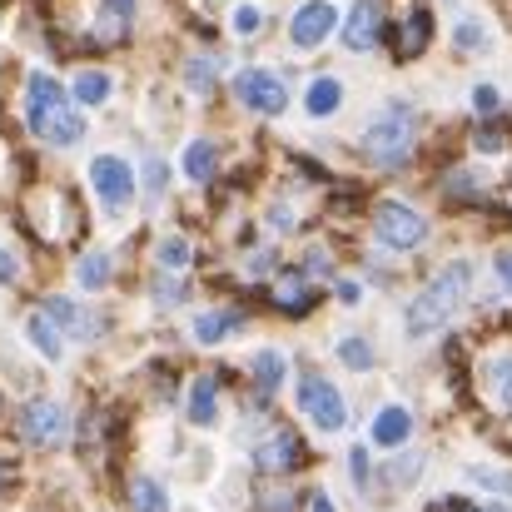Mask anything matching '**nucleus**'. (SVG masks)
Here are the masks:
<instances>
[{"label": "nucleus", "instance_id": "obj_1", "mask_svg": "<svg viewBox=\"0 0 512 512\" xmlns=\"http://www.w3.org/2000/svg\"><path fill=\"white\" fill-rule=\"evenodd\" d=\"M468 289H473V264H448L418 299H413V309H408V334L413 339H423V334H433V329H443L453 314H458V304L468 299Z\"/></svg>", "mask_w": 512, "mask_h": 512}, {"label": "nucleus", "instance_id": "obj_2", "mask_svg": "<svg viewBox=\"0 0 512 512\" xmlns=\"http://www.w3.org/2000/svg\"><path fill=\"white\" fill-rule=\"evenodd\" d=\"M363 155L383 170H398L413 155V110L408 105H388L368 130H363Z\"/></svg>", "mask_w": 512, "mask_h": 512}, {"label": "nucleus", "instance_id": "obj_3", "mask_svg": "<svg viewBox=\"0 0 512 512\" xmlns=\"http://www.w3.org/2000/svg\"><path fill=\"white\" fill-rule=\"evenodd\" d=\"M373 229H378V239H383L388 249H418V244L428 239V219H423L418 209L398 204V199H383V204L373 209Z\"/></svg>", "mask_w": 512, "mask_h": 512}, {"label": "nucleus", "instance_id": "obj_4", "mask_svg": "<svg viewBox=\"0 0 512 512\" xmlns=\"http://www.w3.org/2000/svg\"><path fill=\"white\" fill-rule=\"evenodd\" d=\"M234 95H239V105L254 110V115H284V105H289L284 80H279L274 70H259V65L234 75Z\"/></svg>", "mask_w": 512, "mask_h": 512}, {"label": "nucleus", "instance_id": "obj_5", "mask_svg": "<svg viewBox=\"0 0 512 512\" xmlns=\"http://www.w3.org/2000/svg\"><path fill=\"white\" fill-rule=\"evenodd\" d=\"M299 408L324 428V433H339L343 423H348V408H343V393L329 383V378H319V373H304V383H299Z\"/></svg>", "mask_w": 512, "mask_h": 512}, {"label": "nucleus", "instance_id": "obj_6", "mask_svg": "<svg viewBox=\"0 0 512 512\" xmlns=\"http://www.w3.org/2000/svg\"><path fill=\"white\" fill-rule=\"evenodd\" d=\"M90 184H95V194L105 199L110 214L130 209V199H135V174H130V165H125L120 155H100V160H90Z\"/></svg>", "mask_w": 512, "mask_h": 512}, {"label": "nucleus", "instance_id": "obj_7", "mask_svg": "<svg viewBox=\"0 0 512 512\" xmlns=\"http://www.w3.org/2000/svg\"><path fill=\"white\" fill-rule=\"evenodd\" d=\"M334 25H339L334 0H304V5L294 10V20H289V40H294L299 50H319V45L334 35Z\"/></svg>", "mask_w": 512, "mask_h": 512}, {"label": "nucleus", "instance_id": "obj_8", "mask_svg": "<svg viewBox=\"0 0 512 512\" xmlns=\"http://www.w3.org/2000/svg\"><path fill=\"white\" fill-rule=\"evenodd\" d=\"M254 463H259L264 473H294V468H304V438H299L294 428H274V433L254 448Z\"/></svg>", "mask_w": 512, "mask_h": 512}, {"label": "nucleus", "instance_id": "obj_9", "mask_svg": "<svg viewBox=\"0 0 512 512\" xmlns=\"http://www.w3.org/2000/svg\"><path fill=\"white\" fill-rule=\"evenodd\" d=\"M383 0H358L353 10H348V20H343V50H373L378 40H383Z\"/></svg>", "mask_w": 512, "mask_h": 512}, {"label": "nucleus", "instance_id": "obj_10", "mask_svg": "<svg viewBox=\"0 0 512 512\" xmlns=\"http://www.w3.org/2000/svg\"><path fill=\"white\" fill-rule=\"evenodd\" d=\"M20 433H25V443H40V448L60 443V438H65V408L50 403V398L25 403V413H20Z\"/></svg>", "mask_w": 512, "mask_h": 512}, {"label": "nucleus", "instance_id": "obj_11", "mask_svg": "<svg viewBox=\"0 0 512 512\" xmlns=\"http://www.w3.org/2000/svg\"><path fill=\"white\" fill-rule=\"evenodd\" d=\"M428 40H433V15H428L418 0H408V5H403V15H398V30H393V50H398V60L423 55V50H428Z\"/></svg>", "mask_w": 512, "mask_h": 512}, {"label": "nucleus", "instance_id": "obj_12", "mask_svg": "<svg viewBox=\"0 0 512 512\" xmlns=\"http://www.w3.org/2000/svg\"><path fill=\"white\" fill-rule=\"evenodd\" d=\"M135 25V0H100V15L90 25V45L95 50H110V45H125Z\"/></svg>", "mask_w": 512, "mask_h": 512}, {"label": "nucleus", "instance_id": "obj_13", "mask_svg": "<svg viewBox=\"0 0 512 512\" xmlns=\"http://www.w3.org/2000/svg\"><path fill=\"white\" fill-rule=\"evenodd\" d=\"M269 299H274V309H284V314H309V309H314V284H309V274L284 269V274L269 284Z\"/></svg>", "mask_w": 512, "mask_h": 512}, {"label": "nucleus", "instance_id": "obj_14", "mask_svg": "<svg viewBox=\"0 0 512 512\" xmlns=\"http://www.w3.org/2000/svg\"><path fill=\"white\" fill-rule=\"evenodd\" d=\"M65 105V90L45 75V70H35L30 80H25V115H30V130L50 115V110H60Z\"/></svg>", "mask_w": 512, "mask_h": 512}, {"label": "nucleus", "instance_id": "obj_15", "mask_svg": "<svg viewBox=\"0 0 512 512\" xmlns=\"http://www.w3.org/2000/svg\"><path fill=\"white\" fill-rule=\"evenodd\" d=\"M35 135H40L45 145L70 150V145H80V140H85V120H80L75 110H65V105H60V110H50V115L35 125Z\"/></svg>", "mask_w": 512, "mask_h": 512}, {"label": "nucleus", "instance_id": "obj_16", "mask_svg": "<svg viewBox=\"0 0 512 512\" xmlns=\"http://www.w3.org/2000/svg\"><path fill=\"white\" fill-rule=\"evenodd\" d=\"M408 433H413V418H408V408H398V403L373 418V443H378V448H398V443H408Z\"/></svg>", "mask_w": 512, "mask_h": 512}, {"label": "nucleus", "instance_id": "obj_17", "mask_svg": "<svg viewBox=\"0 0 512 512\" xmlns=\"http://www.w3.org/2000/svg\"><path fill=\"white\" fill-rule=\"evenodd\" d=\"M50 324H60V329H70V334H80V339H90L95 334V319L90 314H80L70 299H45V309H40Z\"/></svg>", "mask_w": 512, "mask_h": 512}, {"label": "nucleus", "instance_id": "obj_18", "mask_svg": "<svg viewBox=\"0 0 512 512\" xmlns=\"http://www.w3.org/2000/svg\"><path fill=\"white\" fill-rule=\"evenodd\" d=\"M343 100V85L334 80V75H319L314 85H309V95H304V110L314 115V120H324V115H334Z\"/></svg>", "mask_w": 512, "mask_h": 512}, {"label": "nucleus", "instance_id": "obj_19", "mask_svg": "<svg viewBox=\"0 0 512 512\" xmlns=\"http://www.w3.org/2000/svg\"><path fill=\"white\" fill-rule=\"evenodd\" d=\"M214 403H219V383L214 378H194L189 383V423L209 428L214 423Z\"/></svg>", "mask_w": 512, "mask_h": 512}, {"label": "nucleus", "instance_id": "obj_20", "mask_svg": "<svg viewBox=\"0 0 512 512\" xmlns=\"http://www.w3.org/2000/svg\"><path fill=\"white\" fill-rule=\"evenodd\" d=\"M219 170V150H214V140H194L189 150H184V174L194 179V184H209Z\"/></svg>", "mask_w": 512, "mask_h": 512}, {"label": "nucleus", "instance_id": "obj_21", "mask_svg": "<svg viewBox=\"0 0 512 512\" xmlns=\"http://www.w3.org/2000/svg\"><path fill=\"white\" fill-rule=\"evenodd\" d=\"M70 90H75V100H80V105H105L115 85H110V75H105V70H80Z\"/></svg>", "mask_w": 512, "mask_h": 512}, {"label": "nucleus", "instance_id": "obj_22", "mask_svg": "<svg viewBox=\"0 0 512 512\" xmlns=\"http://www.w3.org/2000/svg\"><path fill=\"white\" fill-rule=\"evenodd\" d=\"M130 508L135 512H170V498L155 478H130Z\"/></svg>", "mask_w": 512, "mask_h": 512}, {"label": "nucleus", "instance_id": "obj_23", "mask_svg": "<svg viewBox=\"0 0 512 512\" xmlns=\"http://www.w3.org/2000/svg\"><path fill=\"white\" fill-rule=\"evenodd\" d=\"M483 378H488V388H493V403H498V408H508V413H512V353H503V358H493V363L483 368Z\"/></svg>", "mask_w": 512, "mask_h": 512}, {"label": "nucleus", "instance_id": "obj_24", "mask_svg": "<svg viewBox=\"0 0 512 512\" xmlns=\"http://www.w3.org/2000/svg\"><path fill=\"white\" fill-rule=\"evenodd\" d=\"M110 274H115V264H110V254H85L80 264H75V279H80V289H105L110 284Z\"/></svg>", "mask_w": 512, "mask_h": 512}, {"label": "nucleus", "instance_id": "obj_25", "mask_svg": "<svg viewBox=\"0 0 512 512\" xmlns=\"http://www.w3.org/2000/svg\"><path fill=\"white\" fill-rule=\"evenodd\" d=\"M284 353H274V348H264V353H254V383H259V393H274L279 383H284Z\"/></svg>", "mask_w": 512, "mask_h": 512}, {"label": "nucleus", "instance_id": "obj_26", "mask_svg": "<svg viewBox=\"0 0 512 512\" xmlns=\"http://www.w3.org/2000/svg\"><path fill=\"white\" fill-rule=\"evenodd\" d=\"M25 334H30V343H35L50 363L60 358V334H55V324H50L45 314H30V319H25Z\"/></svg>", "mask_w": 512, "mask_h": 512}, {"label": "nucleus", "instance_id": "obj_27", "mask_svg": "<svg viewBox=\"0 0 512 512\" xmlns=\"http://www.w3.org/2000/svg\"><path fill=\"white\" fill-rule=\"evenodd\" d=\"M229 329H239V314H199L194 319V339L199 343H219Z\"/></svg>", "mask_w": 512, "mask_h": 512}, {"label": "nucleus", "instance_id": "obj_28", "mask_svg": "<svg viewBox=\"0 0 512 512\" xmlns=\"http://www.w3.org/2000/svg\"><path fill=\"white\" fill-rule=\"evenodd\" d=\"M453 40H458V50H468V55H483V50H488V25L468 15V20H458V25H453Z\"/></svg>", "mask_w": 512, "mask_h": 512}, {"label": "nucleus", "instance_id": "obj_29", "mask_svg": "<svg viewBox=\"0 0 512 512\" xmlns=\"http://www.w3.org/2000/svg\"><path fill=\"white\" fill-rule=\"evenodd\" d=\"M184 80H189L194 95H209V90H214V60H209V55H194V60L184 65Z\"/></svg>", "mask_w": 512, "mask_h": 512}, {"label": "nucleus", "instance_id": "obj_30", "mask_svg": "<svg viewBox=\"0 0 512 512\" xmlns=\"http://www.w3.org/2000/svg\"><path fill=\"white\" fill-rule=\"evenodd\" d=\"M189 259H194L189 239H179V234H174V239L160 244V264H165V269H189Z\"/></svg>", "mask_w": 512, "mask_h": 512}, {"label": "nucleus", "instance_id": "obj_31", "mask_svg": "<svg viewBox=\"0 0 512 512\" xmlns=\"http://www.w3.org/2000/svg\"><path fill=\"white\" fill-rule=\"evenodd\" d=\"M339 358L348 363V368H358V373H363V368H373V348H368L363 339H343L339 343Z\"/></svg>", "mask_w": 512, "mask_h": 512}, {"label": "nucleus", "instance_id": "obj_32", "mask_svg": "<svg viewBox=\"0 0 512 512\" xmlns=\"http://www.w3.org/2000/svg\"><path fill=\"white\" fill-rule=\"evenodd\" d=\"M468 478L493 488V493H512V473H498V468H468Z\"/></svg>", "mask_w": 512, "mask_h": 512}, {"label": "nucleus", "instance_id": "obj_33", "mask_svg": "<svg viewBox=\"0 0 512 512\" xmlns=\"http://www.w3.org/2000/svg\"><path fill=\"white\" fill-rule=\"evenodd\" d=\"M259 25H264V10L244 0V5L234 10V30H239V35H259Z\"/></svg>", "mask_w": 512, "mask_h": 512}, {"label": "nucleus", "instance_id": "obj_34", "mask_svg": "<svg viewBox=\"0 0 512 512\" xmlns=\"http://www.w3.org/2000/svg\"><path fill=\"white\" fill-rule=\"evenodd\" d=\"M473 105H478V115H498V110H503V95H498L493 85H478V90H473Z\"/></svg>", "mask_w": 512, "mask_h": 512}, {"label": "nucleus", "instance_id": "obj_35", "mask_svg": "<svg viewBox=\"0 0 512 512\" xmlns=\"http://www.w3.org/2000/svg\"><path fill=\"white\" fill-rule=\"evenodd\" d=\"M473 145L493 155V150H503V145H508V135H503V130H478V135H473Z\"/></svg>", "mask_w": 512, "mask_h": 512}, {"label": "nucleus", "instance_id": "obj_36", "mask_svg": "<svg viewBox=\"0 0 512 512\" xmlns=\"http://www.w3.org/2000/svg\"><path fill=\"white\" fill-rule=\"evenodd\" d=\"M413 478H418V458H403V463H393V483H398V488H408Z\"/></svg>", "mask_w": 512, "mask_h": 512}, {"label": "nucleus", "instance_id": "obj_37", "mask_svg": "<svg viewBox=\"0 0 512 512\" xmlns=\"http://www.w3.org/2000/svg\"><path fill=\"white\" fill-rule=\"evenodd\" d=\"M20 279V259L10 249H0V284H15Z\"/></svg>", "mask_w": 512, "mask_h": 512}, {"label": "nucleus", "instance_id": "obj_38", "mask_svg": "<svg viewBox=\"0 0 512 512\" xmlns=\"http://www.w3.org/2000/svg\"><path fill=\"white\" fill-rule=\"evenodd\" d=\"M165 179H170V174H165L160 160H150V165H145V184H150V194H160V189H165Z\"/></svg>", "mask_w": 512, "mask_h": 512}, {"label": "nucleus", "instance_id": "obj_39", "mask_svg": "<svg viewBox=\"0 0 512 512\" xmlns=\"http://www.w3.org/2000/svg\"><path fill=\"white\" fill-rule=\"evenodd\" d=\"M473 189H478L473 174H453V179H448V194H453V199H463V194H473Z\"/></svg>", "mask_w": 512, "mask_h": 512}, {"label": "nucleus", "instance_id": "obj_40", "mask_svg": "<svg viewBox=\"0 0 512 512\" xmlns=\"http://www.w3.org/2000/svg\"><path fill=\"white\" fill-rule=\"evenodd\" d=\"M304 512H334L329 493H309V498H304Z\"/></svg>", "mask_w": 512, "mask_h": 512}, {"label": "nucleus", "instance_id": "obj_41", "mask_svg": "<svg viewBox=\"0 0 512 512\" xmlns=\"http://www.w3.org/2000/svg\"><path fill=\"white\" fill-rule=\"evenodd\" d=\"M498 279L512 289V249H503V254H498Z\"/></svg>", "mask_w": 512, "mask_h": 512}, {"label": "nucleus", "instance_id": "obj_42", "mask_svg": "<svg viewBox=\"0 0 512 512\" xmlns=\"http://www.w3.org/2000/svg\"><path fill=\"white\" fill-rule=\"evenodd\" d=\"M428 512H478V508H468V503H458V498H443V503H433Z\"/></svg>", "mask_w": 512, "mask_h": 512}, {"label": "nucleus", "instance_id": "obj_43", "mask_svg": "<svg viewBox=\"0 0 512 512\" xmlns=\"http://www.w3.org/2000/svg\"><path fill=\"white\" fill-rule=\"evenodd\" d=\"M353 478H358V483H368V458H363V448L353 453Z\"/></svg>", "mask_w": 512, "mask_h": 512}, {"label": "nucleus", "instance_id": "obj_44", "mask_svg": "<svg viewBox=\"0 0 512 512\" xmlns=\"http://www.w3.org/2000/svg\"><path fill=\"white\" fill-rule=\"evenodd\" d=\"M339 299L343 304H358V284H353V279H343L339 284Z\"/></svg>", "mask_w": 512, "mask_h": 512}, {"label": "nucleus", "instance_id": "obj_45", "mask_svg": "<svg viewBox=\"0 0 512 512\" xmlns=\"http://www.w3.org/2000/svg\"><path fill=\"white\" fill-rule=\"evenodd\" d=\"M155 294H160V299H165V304H174V299H179V294H184V289H179V284H165V279H160V289H155Z\"/></svg>", "mask_w": 512, "mask_h": 512}, {"label": "nucleus", "instance_id": "obj_46", "mask_svg": "<svg viewBox=\"0 0 512 512\" xmlns=\"http://www.w3.org/2000/svg\"><path fill=\"white\" fill-rule=\"evenodd\" d=\"M269 512H294L289 508V493H274V498H269Z\"/></svg>", "mask_w": 512, "mask_h": 512}, {"label": "nucleus", "instance_id": "obj_47", "mask_svg": "<svg viewBox=\"0 0 512 512\" xmlns=\"http://www.w3.org/2000/svg\"><path fill=\"white\" fill-rule=\"evenodd\" d=\"M493 512H512V508H493Z\"/></svg>", "mask_w": 512, "mask_h": 512}]
</instances>
